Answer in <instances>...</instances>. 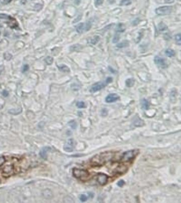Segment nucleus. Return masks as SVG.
Masks as SVG:
<instances>
[{
  "label": "nucleus",
  "instance_id": "obj_1",
  "mask_svg": "<svg viewBox=\"0 0 181 203\" xmlns=\"http://www.w3.org/2000/svg\"><path fill=\"white\" fill-rule=\"evenodd\" d=\"M29 161L25 156L4 155L0 156V180L14 176L28 168Z\"/></svg>",
  "mask_w": 181,
  "mask_h": 203
},
{
  "label": "nucleus",
  "instance_id": "obj_2",
  "mask_svg": "<svg viewBox=\"0 0 181 203\" xmlns=\"http://www.w3.org/2000/svg\"><path fill=\"white\" fill-rule=\"evenodd\" d=\"M114 153L113 152H104L98 154L92 158L91 164L95 166H102L105 163L109 162L114 157Z\"/></svg>",
  "mask_w": 181,
  "mask_h": 203
},
{
  "label": "nucleus",
  "instance_id": "obj_3",
  "mask_svg": "<svg viewBox=\"0 0 181 203\" xmlns=\"http://www.w3.org/2000/svg\"><path fill=\"white\" fill-rule=\"evenodd\" d=\"M73 174L75 178L82 181L87 180L90 176V174L87 170L84 169L74 168L73 170Z\"/></svg>",
  "mask_w": 181,
  "mask_h": 203
},
{
  "label": "nucleus",
  "instance_id": "obj_4",
  "mask_svg": "<svg viewBox=\"0 0 181 203\" xmlns=\"http://www.w3.org/2000/svg\"><path fill=\"white\" fill-rule=\"evenodd\" d=\"M112 78L109 77L107 78L106 80H105L104 82H99L93 85L92 87H91L90 92H91L92 93H95V92L101 90L102 89L104 88L107 84L111 83L112 82Z\"/></svg>",
  "mask_w": 181,
  "mask_h": 203
},
{
  "label": "nucleus",
  "instance_id": "obj_5",
  "mask_svg": "<svg viewBox=\"0 0 181 203\" xmlns=\"http://www.w3.org/2000/svg\"><path fill=\"white\" fill-rule=\"evenodd\" d=\"M139 151L138 150H131L126 151L121 156V161L125 162L131 161L136 157Z\"/></svg>",
  "mask_w": 181,
  "mask_h": 203
},
{
  "label": "nucleus",
  "instance_id": "obj_6",
  "mask_svg": "<svg viewBox=\"0 0 181 203\" xmlns=\"http://www.w3.org/2000/svg\"><path fill=\"white\" fill-rule=\"evenodd\" d=\"M92 22L90 21H87V22L80 23L76 27V30L78 33H83L90 30L92 27Z\"/></svg>",
  "mask_w": 181,
  "mask_h": 203
},
{
  "label": "nucleus",
  "instance_id": "obj_7",
  "mask_svg": "<svg viewBox=\"0 0 181 203\" xmlns=\"http://www.w3.org/2000/svg\"><path fill=\"white\" fill-rule=\"evenodd\" d=\"M173 7L171 6H164L157 8L156 13L159 15H165L170 14L172 12Z\"/></svg>",
  "mask_w": 181,
  "mask_h": 203
},
{
  "label": "nucleus",
  "instance_id": "obj_8",
  "mask_svg": "<svg viewBox=\"0 0 181 203\" xmlns=\"http://www.w3.org/2000/svg\"><path fill=\"white\" fill-rule=\"evenodd\" d=\"M75 147V142L73 139H69L67 140L64 146V149L66 152H72L73 151Z\"/></svg>",
  "mask_w": 181,
  "mask_h": 203
},
{
  "label": "nucleus",
  "instance_id": "obj_9",
  "mask_svg": "<svg viewBox=\"0 0 181 203\" xmlns=\"http://www.w3.org/2000/svg\"><path fill=\"white\" fill-rule=\"evenodd\" d=\"M96 180L100 185H104L107 183L108 176L105 174L100 173L96 176Z\"/></svg>",
  "mask_w": 181,
  "mask_h": 203
},
{
  "label": "nucleus",
  "instance_id": "obj_10",
  "mask_svg": "<svg viewBox=\"0 0 181 203\" xmlns=\"http://www.w3.org/2000/svg\"><path fill=\"white\" fill-rule=\"evenodd\" d=\"M154 61L155 63L158 65L161 68H166L167 67V64L166 61L163 58L160 57L159 56H156L155 57Z\"/></svg>",
  "mask_w": 181,
  "mask_h": 203
},
{
  "label": "nucleus",
  "instance_id": "obj_11",
  "mask_svg": "<svg viewBox=\"0 0 181 203\" xmlns=\"http://www.w3.org/2000/svg\"><path fill=\"white\" fill-rule=\"evenodd\" d=\"M119 99V96L116 94H110L105 98V101L107 103H113Z\"/></svg>",
  "mask_w": 181,
  "mask_h": 203
},
{
  "label": "nucleus",
  "instance_id": "obj_12",
  "mask_svg": "<svg viewBox=\"0 0 181 203\" xmlns=\"http://www.w3.org/2000/svg\"><path fill=\"white\" fill-rule=\"evenodd\" d=\"M128 170V168L127 166H125L123 164H121L117 167L116 168H115L114 170L113 171L114 173H117L118 174H122L123 173H125L127 170Z\"/></svg>",
  "mask_w": 181,
  "mask_h": 203
},
{
  "label": "nucleus",
  "instance_id": "obj_13",
  "mask_svg": "<svg viewBox=\"0 0 181 203\" xmlns=\"http://www.w3.org/2000/svg\"><path fill=\"white\" fill-rule=\"evenodd\" d=\"M50 149L49 147H45L42 149V150L40 152V155L43 159H46L47 158V152Z\"/></svg>",
  "mask_w": 181,
  "mask_h": 203
},
{
  "label": "nucleus",
  "instance_id": "obj_14",
  "mask_svg": "<svg viewBox=\"0 0 181 203\" xmlns=\"http://www.w3.org/2000/svg\"><path fill=\"white\" fill-rule=\"evenodd\" d=\"M82 49V46L80 45V44H76L71 46L70 47V50L72 51H80Z\"/></svg>",
  "mask_w": 181,
  "mask_h": 203
},
{
  "label": "nucleus",
  "instance_id": "obj_15",
  "mask_svg": "<svg viewBox=\"0 0 181 203\" xmlns=\"http://www.w3.org/2000/svg\"><path fill=\"white\" fill-rule=\"evenodd\" d=\"M142 107L145 110H148L149 107V103L147 100L146 99H143L141 101Z\"/></svg>",
  "mask_w": 181,
  "mask_h": 203
},
{
  "label": "nucleus",
  "instance_id": "obj_16",
  "mask_svg": "<svg viewBox=\"0 0 181 203\" xmlns=\"http://www.w3.org/2000/svg\"><path fill=\"white\" fill-rule=\"evenodd\" d=\"M100 40V37L98 36H94L93 38H91L90 40H88V42L92 45H95Z\"/></svg>",
  "mask_w": 181,
  "mask_h": 203
},
{
  "label": "nucleus",
  "instance_id": "obj_17",
  "mask_svg": "<svg viewBox=\"0 0 181 203\" xmlns=\"http://www.w3.org/2000/svg\"><path fill=\"white\" fill-rule=\"evenodd\" d=\"M134 124L136 126H141L144 125V121H142L138 117L137 118L135 119Z\"/></svg>",
  "mask_w": 181,
  "mask_h": 203
},
{
  "label": "nucleus",
  "instance_id": "obj_18",
  "mask_svg": "<svg viewBox=\"0 0 181 203\" xmlns=\"http://www.w3.org/2000/svg\"><path fill=\"white\" fill-rule=\"evenodd\" d=\"M58 68L59 70L61 72H70V69L68 68V67H67L66 65H62L61 66H58Z\"/></svg>",
  "mask_w": 181,
  "mask_h": 203
},
{
  "label": "nucleus",
  "instance_id": "obj_19",
  "mask_svg": "<svg viewBox=\"0 0 181 203\" xmlns=\"http://www.w3.org/2000/svg\"><path fill=\"white\" fill-rule=\"evenodd\" d=\"M129 45V42L128 41H127V40H125V41H123L122 42H121L119 43V44H118L117 47L119 48H122L128 47Z\"/></svg>",
  "mask_w": 181,
  "mask_h": 203
},
{
  "label": "nucleus",
  "instance_id": "obj_20",
  "mask_svg": "<svg viewBox=\"0 0 181 203\" xmlns=\"http://www.w3.org/2000/svg\"><path fill=\"white\" fill-rule=\"evenodd\" d=\"M134 84V80L132 79V78H129V79H127L126 81V85L127 87H130L133 86Z\"/></svg>",
  "mask_w": 181,
  "mask_h": 203
},
{
  "label": "nucleus",
  "instance_id": "obj_21",
  "mask_svg": "<svg viewBox=\"0 0 181 203\" xmlns=\"http://www.w3.org/2000/svg\"><path fill=\"white\" fill-rule=\"evenodd\" d=\"M165 53L167 57H172L175 55V52L173 50L171 49H167L165 51Z\"/></svg>",
  "mask_w": 181,
  "mask_h": 203
},
{
  "label": "nucleus",
  "instance_id": "obj_22",
  "mask_svg": "<svg viewBox=\"0 0 181 203\" xmlns=\"http://www.w3.org/2000/svg\"><path fill=\"white\" fill-rule=\"evenodd\" d=\"M158 29L159 30L161 31L166 30L167 29V26L166 24L164 23L163 22H161L158 24Z\"/></svg>",
  "mask_w": 181,
  "mask_h": 203
},
{
  "label": "nucleus",
  "instance_id": "obj_23",
  "mask_svg": "<svg viewBox=\"0 0 181 203\" xmlns=\"http://www.w3.org/2000/svg\"><path fill=\"white\" fill-rule=\"evenodd\" d=\"M0 19L9 20L10 21H13L15 20L14 19H13L12 17H11V16L5 14H0Z\"/></svg>",
  "mask_w": 181,
  "mask_h": 203
},
{
  "label": "nucleus",
  "instance_id": "obj_24",
  "mask_svg": "<svg viewBox=\"0 0 181 203\" xmlns=\"http://www.w3.org/2000/svg\"><path fill=\"white\" fill-rule=\"evenodd\" d=\"M175 42L178 45H181V34H177L175 37Z\"/></svg>",
  "mask_w": 181,
  "mask_h": 203
},
{
  "label": "nucleus",
  "instance_id": "obj_25",
  "mask_svg": "<svg viewBox=\"0 0 181 203\" xmlns=\"http://www.w3.org/2000/svg\"><path fill=\"white\" fill-rule=\"evenodd\" d=\"M131 4V0H121L120 4L121 6H127V5H129Z\"/></svg>",
  "mask_w": 181,
  "mask_h": 203
},
{
  "label": "nucleus",
  "instance_id": "obj_26",
  "mask_svg": "<svg viewBox=\"0 0 181 203\" xmlns=\"http://www.w3.org/2000/svg\"><path fill=\"white\" fill-rule=\"evenodd\" d=\"M76 106L79 109H83L86 107L85 103L83 101H79L76 103Z\"/></svg>",
  "mask_w": 181,
  "mask_h": 203
},
{
  "label": "nucleus",
  "instance_id": "obj_27",
  "mask_svg": "<svg viewBox=\"0 0 181 203\" xmlns=\"http://www.w3.org/2000/svg\"><path fill=\"white\" fill-rule=\"evenodd\" d=\"M45 61L47 65H51L52 64H53V63L54 59H53V58L51 57L48 56V57H47L45 59Z\"/></svg>",
  "mask_w": 181,
  "mask_h": 203
},
{
  "label": "nucleus",
  "instance_id": "obj_28",
  "mask_svg": "<svg viewBox=\"0 0 181 203\" xmlns=\"http://www.w3.org/2000/svg\"><path fill=\"white\" fill-rule=\"evenodd\" d=\"M69 125L73 129H76L77 127V123L75 121H72L70 122H69Z\"/></svg>",
  "mask_w": 181,
  "mask_h": 203
},
{
  "label": "nucleus",
  "instance_id": "obj_29",
  "mask_svg": "<svg viewBox=\"0 0 181 203\" xmlns=\"http://www.w3.org/2000/svg\"><path fill=\"white\" fill-rule=\"evenodd\" d=\"M4 57L5 59H6L7 60H9L12 58V56L11 54H10V53H8V52H7V53H4Z\"/></svg>",
  "mask_w": 181,
  "mask_h": 203
},
{
  "label": "nucleus",
  "instance_id": "obj_30",
  "mask_svg": "<svg viewBox=\"0 0 181 203\" xmlns=\"http://www.w3.org/2000/svg\"><path fill=\"white\" fill-rule=\"evenodd\" d=\"M122 24H119V25L117 26V31L119 32H122L123 31H125V29H123L122 28Z\"/></svg>",
  "mask_w": 181,
  "mask_h": 203
},
{
  "label": "nucleus",
  "instance_id": "obj_31",
  "mask_svg": "<svg viewBox=\"0 0 181 203\" xmlns=\"http://www.w3.org/2000/svg\"><path fill=\"white\" fill-rule=\"evenodd\" d=\"M119 38H120L119 34H118V33L115 34L114 37V38H113V43L118 42L119 41Z\"/></svg>",
  "mask_w": 181,
  "mask_h": 203
},
{
  "label": "nucleus",
  "instance_id": "obj_32",
  "mask_svg": "<svg viewBox=\"0 0 181 203\" xmlns=\"http://www.w3.org/2000/svg\"><path fill=\"white\" fill-rule=\"evenodd\" d=\"M80 201L81 202H85V201H87V196H86L85 195H84V194H83V195H81L80 196Z\"/></svg>",
  "mask_w": 181,
  "mask_h": 203
},
{
  "label": "nucleus",
  "instance_id": "obj_33",
  "mask_svg": "<svg viewBox=\"0 0 181 203\" xmlns=\"http://www.w3.org/2000/svg\"><path fill=\"white\" fill-rule=\"evenodd\" d=\"M104 0H96L95 4L96 5H101L103 4Z\"/></svg>",
  "mask_w": 181,
  "mask_h": 203
},
{
  "label": "nucleus",
  "instance_id": "obj_34",
  "mask_svg": "<svg viewBox=\"0 0 181 203\" xmlns=\"http://www.w3.org/2000/svg\"><path fill=\"white\" fill-rule=\"evenodd\" d=\"M29 66L28 65H25L23 67V68H22V72H27V70H28V69H29Z\"/></svg>",
  "mask_w": 181,
  "mask_h": 203
},
{
  "label": "nucleus",
  "instance_id": "obj_35",
  "mask_svg": "<svg viewBox=\"0 0 181 203\" xmlns=\"http://www.w3.org/2000/svg\"><path fill=\"white\" fill-rule=\"evenodd\" d=\"M124 184H125V181H124L123 180H120L118 183L117 185H118V186L122 187V186H123L124 185Z\"/></svg>",
  "mask_w": 181,
  "mask_h": 203
},
{
  "label": "nucleus",
  "instance_id": "obj_36",
  "mask_svg": "<svg viewBox=\"0 0 181 203\" xmlns=\"http://www.w3.org/2000/svg\"><path fill=\"white\" fill-rule=\"evenodd\" d=\"M12 0H3V3L4 4H7L8 3H9L11 2Z\"/></svg>",
  "mask_w": 181,
  "mask_h": 203
},
{
  "label": "nucleus",
  "instance_id": "obj_37",
  "mask_svg": "<svg viewBox=\"0 0 181 203\" xmlns=\"http://www.w3.org/2000/svg\"><path fill=\"white\" fill-rule=\"evenodd\" d=\"M174 0H165V2L167 3H171L174 2Z\"/></svg>",
  "mask_w": 181,
  "mask_h": 203
},
{
  "label": "nucleus",
  "instance_id": "obj_38",
  "mask_svg": "<svg viewBox=\"0 0 181 203\" xmlns=\"http://www.w3.org/2000/svg\"><path fill=\"white\" fill-rule=\"evenodd\" d=\"M3 69H4V67L3 66H0V75H1Z\"/></svg>",
  "mask_w": 181,
  "mask_h": 203
},
{
  "label": "nucleus",
  "instance_id": "obj_39",
  "mask_svg": "<svg viewBox=\"0 0 181 203\" xmlns=\"http://www.w3.org/2000/svg\"><path fill=\"white\" fill-rule=\"evenodd\" d=\"M3 95L5 96H7L8 95V93L7 91H5L3 92Z\"/></svg>",
  "mask_w": 181,
  "mask_h": 203
},
{
  "label": "nucleus",
  "instance_id": "obj_40",
  "mask_svg": "<svg viewBox=\"0 0 181 203\" xmlns=\"http://www.w3.org/2000/svg\"><path fill=\"white\" fill-rule=\"evenodd\" d=\"M1 25H0V28H1Z\"/></svg>",
  "mask_w": 181,
  "mask_h": 203
}]
</instances>
